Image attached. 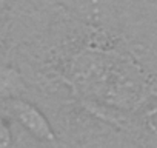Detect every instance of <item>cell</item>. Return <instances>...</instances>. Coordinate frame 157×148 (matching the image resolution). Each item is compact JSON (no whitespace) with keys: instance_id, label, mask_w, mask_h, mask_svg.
<instances>
[{"instance_id":"2","label":"cell","mask_w":157,"mask_h":148,"mask_svg":"<svg viewBox=\"0 0 157 148\" xmlns=\"http://www.w3.org/2000/svg\"><path fill=\"white\" fill-rule=\"evenodd\" d=\"M23 91L25 82L22 74L10 65H0V99L20 97Z\"/></svg>"},{"instance_id":"5","label":"cell","mask_w":157,"mask_h":148,"mask_svg":"<svg viewBox=\"0 0 157 148\" xmlns=\"http://www.w3.org/2000/svg\"><path fill=\"white\" fill-rule=\"evenodd\" d=\"M5 6H6V0H0V11H3Z\"/></svg>"},{"instance_id":"1","label":"cell","mask_w":157,"mask_h":148,"mask_svg":"<svg viewBox=\"0 0 157 148\" xmlns=\"http://www.w3.org/2000/svg\"><path fill=\"white\" fill-rule=\"evenodd\" d=\"M10 110L16 120L36 139L43 142H54L57 139V134L46 119V116L31 102L23 100L20 97H14L8 100Z\"/></svg>"},{"instance_id":"3","label":"cell","mask_w":157,"mask_h":148,"mask_svg":"<svg viewBox=\"0 0 157 148\" xmlns=\"http://www.w3.org/2000/svg\"><path fill=\"white\" fill-rule=\"evenodd\" d=\"M13 145V133L5 119L0 117V148H11Z\"/></svg>"},{"instance_id":"6","label":"cell","mask_w":157,"mask_h":148,"mask_svg":"<svg viewBox=\"0 0 157 148\" xmlns=\"http://www.w3.org/2000/svg\"><path fill=\"white\" fill-rule=\"evenodd\" d=\"M29 148H39V146H29Z\"/></svg>"},{"instance_id":"4","label":"cell","mask_w":157,"mask_h":148,"mask_svg":"<svg viewBox=\"0 0 157 148\" xmlns=\"http://www.w3.org/2000/svg\"><path fill=\"white\" fill-rule=\"evenodd\" d=\"M145 3H148V5H151V6H155L157 8V0H143Z\"/></svg>"}]
</instances>
